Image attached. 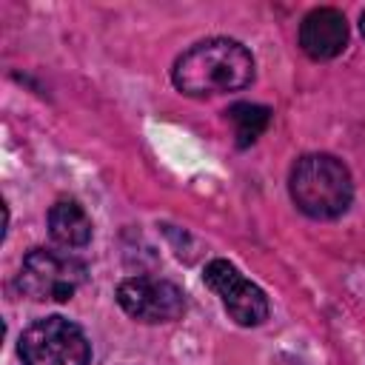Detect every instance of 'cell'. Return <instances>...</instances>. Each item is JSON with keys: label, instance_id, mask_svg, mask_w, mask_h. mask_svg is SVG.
Listing matches in <instances>:
<instances>
[{"label": "cell", "instance_id": "1", "mask_svg": "<svg viewBox=\"0 0 365 365\" xmlns=\"http://www.w3.org/2000/svg\"><path fill=\"white\" fill-rule=\"evenodd\" d=\"M254 80L251 51L231 37H208L185 48L171 68V83L185 97H217L240 91Z\"/></svg>", "mask_w": 365, "mask_h": 365}, {"label": "cell", "instance_id": "2", "mask_svg": "<svg viewBox=\"0 0 365 365\" xmlns=\"http://www.w3.org/2000/svg\"><path fill=\"white\" fill-rule=\"evenodd\" d=\"M288 194L294 205L314 220H336L351 208L354 180L334 154H305L291 165Z\"/></svg>", "mask_w": 365, "mask_h": 365}, {"label": "cell", "instance_id": "3", "mask_svg": "<svg viewBox=\"0 0 365 365\" xmlns=\"http://www.w3.org/2000/svg\"><path fill=\"white\" fill-rule=\"evenodd\" d=\"M88 279V265L54 248H31L17 271V291L34 302H68Z\"/></svg>", "mask_w": 365, "mask_h": 365}, {"label": "cell", "instance_id": "4", "mask_svg": "<svg viewBox=\"0 0 365 365\" xmlns=\"http://www.w3.org/2000/svg\"><path fill=\"white\" fill-rule=\"evenodd\" d=\"M23 365H88L91 342L83 328L66 317H43L20 334Z\"/></svg>", "mask_w": 365, "mask_h": 365}, {"label": "cell", "instance_id": "5", "mask_svg": "<svg viewBox=\"0 0 365 365\" xmlns=\"http://www.w3.org/2000/svg\"><path fill=\"white\" fill-rule=\"evenodd\" d=\"M205 285L220 297L222 308L228 311V317L242 325V328H254L262 325L271 314L268 297L259 285H254L248 277L240 274L237 265H231L228 259H211L202 271Z\"/></svg>", "mask_w": 365, "mask_h": 365}, {"label": "cell", "instance_id": "6", "mask_svg": "<svg viewBox=\"0 0 365 365\" xmlns=\"http://www.w3.org/2000/svg\"><path fill=\"white\" fill-rule=\"evenodd\" d=\"M117 305L137 322L163 325L174 322L185 311V294L157 277H128L117 285Z\"/></svg>", "mask_w": 365, "mask_h": 365}, {"label": "cell", "instance_id": "7", "mask_svg": "<svg viewBox=\"0 0 365 365\" xmlns=\"http://www.w3.org/2000/svg\"><path fill=\"white\" fill-rule=\"evenodd\" d=\"M348 46V20L339 9H311L299 23V48L311 60H334Z\"/></svg>", "mask_w": 365, "mask_h": 365}, {"label": "cell", "instance_id": "8", "mask_svg": "<svg viewBox=\"0 0 365 365\" xmlns=\"http://www.w3.org/2000/svg\"><path fill=\"white\" fill-rule=\"evenodd\" d=\"M48 234L57 245L63 248H83L91 242V234H94V225H91V217L86 214V208L77 202V200H57L51 208H48Z\"/></svg>", "mask_w": 365, "mask_h": 365}, {"label": "cell", "instance_id": "9", "mask_svg": "<svg viewBox=\"0 0 365 365\" xmlns=\"http://www.w3.org/2000/svg\"><path fill=\"white\" fill-rule=\"evenodd\" d=\"M225 114L234 123V137L240 148H248L251 143H257V137H262V131L271 123V108L257 103H234Z\"/></svg>", "mask_w": 365, "mask_h": 365}, {"label": "cell", "instance_id": "10", "mask_svg": "<svg viewBox=\"0 0 365 365\" xmlns=\"http://www.w3.org/2000/svg\"><path fill=\"white\" fill-rule=\"evenodd\" d=\"M359 31H362V37H365V11L359 14Z\"/></svg>", "mask_w": 365, "mask_h": 365}]
</instances>
